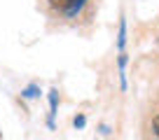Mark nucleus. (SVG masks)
<instances>
[{"label":"nucleus","mask_w":159,"mask_h":140,"mask_svg":"<svg viewBox=\"0 0 159 140\" xmlns=\"http://www.w3.org/2000/svg\"><path fill=\"white\" fill-rule=\"evenodd\" d=\"M56 105H59V91H49V126H54V115H56Z\"/></svg>","instance_id":"obj_1"},{"label":"nucleus","mask_w":159,"mask_h":140,"mask_svg":"<svg viewBox=\"0 0 159 140\" xmlns=\"http://www.w3.org/2000/svg\"><path fill=\"white\" fill-rule=\"evenodd\" d=\"M117 45H119V49H124V45H126V19L119 21V37H117Z\"/></svg>","instance_id":"obj_2"},{"label":"nucleus","mask_w":159,"mask_h":140,"mask_svg":"<svg viewBox=\"0 0 159 140\" xmlns=\"http://www.w3.org/2000/svg\"><path fill=\"white\" fill-rule=\"evenodd\" d=\"M49 2H52V7H56V10H70L75 0H49Z\"/></svg>","instance_id":"obj_3"},{"label":"nucleus","mask_w":159,"mask_h":140,"mask_svg":"<svg viewBox=\"0 0 159 140\" xmlns=\"http://www.w3.org/2000/svg\"><path fill=\"white\" fill-rule=\"evenodd\" d=\"M21 96H24V98H38L40 96V89L35 84H30V86H26L24 91H21Z\"/></svg>","instance_id":"obj_4"},{"label":"nucleus","mask_w":159,"mask_h":140,"mask_svg":"<svg viewBox=\"0 0 159 140\" xmlns=\"http://www.w3.org/2000/svg\"><path fill=\"white\" fill-rule=\"evenodd\" d=\"M73 124H75V129H84V126H87V117L84 115H77L73 119Z\"/></svg>","instance_id":"obj_5"},{"label":"nucleus","mask_w":159,"mask_h":140,"mask_svg":"<svg viewBox=\"0 0 159 140\" xmlns=\"http://www.w3.org/2000/svg\"><path fill=\"white\" fill-rule=\"evenodd\" d=\"M152 131H154V135L159 138V115L154 117V121H152Z\"/></svg>","instance_id":"obj_6"}]
</instances>
